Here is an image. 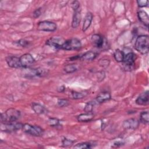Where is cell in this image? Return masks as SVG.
I'll use <instances>...</instances> for the list:
<instances>
[{"mask_svg": "<svg viewBox=\"0 0 149 149\" xmlns=\"http://www.w3.org/2000/svg\"><path fill=\"white\" fill-rule=\"evenodd\" d=\"M20 112L13 108L8 109L1 115V121L3 123L16 122L20 118Z\"/></svg>", "mask_w": 149, "mask_h": 149, "instance_id": "6da1fadb", "label": "cell"}, {"mask_svg": "<svg viewBox=\"0 0 149 149\" xmlns=\"http://www.w3.org/2000/svg\"><path fill=\"white\" fill-rule=\"evenodd\" d=\"M134 48L141 54H146L149 51V37L148 35H140L136 40Z\"/></svg>", "mask_w": 149, "mask_h": 149, "instance_id": "7a4b0ae2", "label": "cell"}, {"mask_svg": "<svg viewBox=\"0 0 149 149\" xmlns=\"http://www.w3.org/2000/svg\"><path fill=\"white\" fill-rule=\"evenodd\" d=\"M22 130L26 133L36 137L41 136L44 134V130L40 126L28 123L23 124Z\"/></svg>", "mask_w": 149, "mask_h": 149, "instance_id": "3957f363", "label": "cell"}, {"mask_svg": "<svg viewBox=\"0 0 149 149\" xmlns=\"http://www.w3.org/2000/svg\"><path fill=\"white\" fill-rule=\"evenodd\" d=\"M81 47V43L80 41L77 38H74L65 41L61 47V49L66 51L77 50L80 49Z\"/></svg>", "mask_w": 149, "mask_h": 149, "instance_id": "277c9868", "label": "cell"}, {"mask_svg": "<svg viewBox=\"0 0 149 149\" xmlns=\"http://www.w3.org/2000/svg\"><path fill=\"white\" fill-rule=\"evenodd\" d=\"M57 29V25L55 23L48 20H44L38 22L37 29L42 31H55Z\"/></svg>", "mask_w": 149, "mask_h": 149, "instance_id": "5b68a950", "label": "cell"}, {"mask_svg": "<svg viewBox=\"0 0 149 149\" xmlns=\"http://www.w3.org/2000/svg\"><path fill=\"white\" fill-rule=\"evenodd\" d=\"M23 124L19 122H13L8 123H1V130L5 132H13L22 129Z\"/></svg>", "mask_w": 149, "mask_h": 149, "instance_id": "8992f818", "label": "cell"}, {"mask_svg": "<svg viewBox=\"0 0 149 149\" xmlns=\"http://www.w3.org/2000/svg\"><path fill=\"white\" fill-rule=\"evenodd\" d=\"M136 54L132 52H130L126 55H125L124 59L122 63H123V66L129 70L132 69V68L134 66L135 60H136Z\"/></svg>", "mask_w": 149, "mask_h": 149, "instance_id": "52a82bcc", "label": "cell"}, {"mask_svg": "<svg viewBox=\"0 0 149 149\" xmlns=\"http://www.w3.org/2000/svg\"><path fill=\"white\" fill-rule=\"evenodd\" d=\"M20 61L22 66L23 68H28L35 62L34 58L29 53H26L22 55L20 57Z\"/></svg>", "mask_w": 149, "mask_h": 149, "instance_id": "ba28073f", "label": "cell"}, {"mask_svg": "<svg viewBox=\"0 0 149 149\" xmlns=\"http://www.w3.org/2000/svg\"><path fill=\"white\" fill-rule=\"evenodd\" d=\"M65 40L59 37H51L46 41L45 44L55 49H61V47Z\"/></svg>", "mask_w": 149, "mask_h": 149, "instance_id": "9c48e42d", "label": "cell"}, {"mask_svg": "<svg viewBox=\"0 0 149 149\" xmlns=\"http://www.w3.org/2000/svg\"><path fill=\"white\" fill-rule=\"evenodd\" d=\"M6 62L8 65L12 68H22L20 58L16 56H8L6 58Z\"/></svg>", "mask_w": 149, "mask_h": 149, "instance_id": "30bf717a", "label": "cell"}, {"mask_svg": "<svg viewBox=\"0 0 149 149\" xmlns=\"http://www.w3.org/2000/svg\"><path fill=\"white\" fill-rule=\"evenodd\" d=\"M139 125V121L134 118H130L124 120L123 127L125 129H136Z\"/></svg>", "mask_w": 149, "mask_h": 149, "instance_id": "8fae6325", "label": "cell"}, {"mask_svg": "<svg viewBox=\"0 0 149 149\" xmlns=\"http://www.w3.org/2000/svg\"><path fill=\"white\" fill-rule=\"evenodd\" d=\"M91 41L93 45L98 48H101L104 44V37L98 34H94L91 37Z\"/></svg>", "mask_w": 149, "mask_h": 149, "instance_id": "7c38bea8", "label": "cell"}, {"mask_svg": "<svg viewBox=\"0 0 149 149\" xmlns=\"http://www.w3.org/2000/svg\"><path fill=\"white\" fill-rule=\"evenodd\" d=\"M136 103L139 105H147L149 103L148 91H146L140 94L137 98Z\"/></svg>", "mask_w": 149, "mask_h": 149, "instance_id": "4fadbf2b", "label": "cell"}, {"mask_svg": "<svg viewBox=\"0 0 149 149\" xmlns=\"http://www.w3.org/2000/svg\"><path fill=\"white\" fill-rule=\"evenodd\" d=\"M81 19V9L80 8L78 10L74 11V13L72 18V27L74 29L77 28L80 24Z\"/></svg>", "mask_w": 149, "mask_h": 149, "instance_id": "5bb4252c", "label": "cell"}, {"mask_svg": "<svg viewBox=\"0 0 149 149\" xmlns=\"http://www.w3.org/2000/svg\"><path fill=\"white\" fill-rule=\"evenodd\" d=\"M93 19V14L90 12H87L84 17V21H83V24L82 27L83 31H86L90 27L92 23Z\"/></svg>", "mask_w": 149, "mask_h": 149, "instance_id": "9a60e30c", "label": "cell"}, {"mask_svg": "<svg viewBox=\"0 0 149 149\" xmlns=\"http://www.w3.org/2000/svg\"><path fill=\"white\" fill-rule=\"evenodd\" d=\"M137 17L139 20L146 27H148L149 24V17L148 14L143 10H140L137 12Z\"/></svg>", "mask_w": 149, "mask_h": 149, "instance_id": "2e32d148", "label": "cell"}, {"mask_svg": "<svg viewBox=\"0 0 149 149\" xmlns=\"http://www.w3.org/2000/svg\"><path fill=\"white\" fill-rule=\"evenodd\" d=\"M94 117V114L92 112H85L84 113H81L79 115H78L76 118L79 122H87L93 120Z\"/></svg>", "mask_w": 149, "mask_h": 149, "instance_id": "e0dca14e", "label": "cell"}, {"mask_svg": "<svg viewBox=\"0 0 149 149\" xmlns=\"http://www.w3.org/2000/svg\"><path fill=\"white\" fill-rule=\"evenodd\" d=\"M111 94L108 92V91H103L100 93L96 97V102L99 103V104H101L104 102L105 101H108L111 99Z\"/></svg>", "mask_w": 149, "mask_h": 149, "instance_id": "ac0fdd59", "label": "cell"}, {"mask_svg": "<svg viewBox=\"0 0 149 149\" xmlns=\"http://www.w3.org/2000/svg\"><path fill=\"white\" fill-rule=\"evenodd\" d=\"M31 108L37 114H43L46 112V109L41 104L37 102H32Z\"/></svg>", "mask_w": 149, "mask_h": 149, "instance_id": "d6986e66", "label": "cell"}, {"mask_svg": "<svg viewBox=\"0 0 149 149\" xmlns=\"http://www.w3.org/2000/svg\"><path fill=\"white\" fill-rule=\"evenodd\" d=\"M97 57V54L92 51H88L81 55L80 59L83 61H91Z\"/></svg>", "mask_w": 149, "mask_h": 149, "instance_id": "ffe728a7", "label": "cell"}, {"mask_svg": "<svg viewBox=\"0 0 149 149\" xmlns=\"http://www.w3.org/2000/svg\"><path fill=\"white\" fill-rule=\"evenodd\" d=\"M95 144H94V142H90V141H87V142H82L78 143L76 144L73 148H77V149H86V148H92L95 146Z\"/></svg>", "mask_w": 149, "mask_h": 149, "instance_id": "44dd1931", "label": "cell"}, {"mask_svg": "<svg viewBox=\"0 0 149 149\" xmlns=\"http://www.w3.org/2000/svg\"><path fill=\"white\" fill-rule=\"evenodd\" d=\"M125 55V54L123 52V51H122L119 49H117L115 51V52L113 53V57L117 62H122L124 59Z\"/></svg>", "mask_w": 149, "mask_h": 149, "instance_id": "7402d4cb", "label": "cell"}, {"mask_svg": "<svg viewBox=\"0 0 149 149\" xmlns=\"http://www.w3.org/2000/svg\"><path fill=\"white\" fill-rule=\"evenodd\" d=\"M140 120L144 124H147L149 122L148 111H143L140 115Z\"/></svg>", "mask_w": 149, "mask_h": 149, "instance_id": "603a6c76", "label": "cell"}, {"mask_svg": "<svg viewBox=\"0 0 149 149\" xmlns=\"http://www.w3.org/2000/svg\"><path fill=\"white\" fill-rule=\"evenodd\" d=\"M48 124L51 127H58L61 126L60 120L55 118H49L47 120Z\"/></svg>", "mask_w": 149, "mask_h": 149, "instance_id": "cb8c5ba5", "label": "cell"}, {"mask_svg": "<svg viewBox=\"0 0 149 149\" xmlns=\"http://www.w3.org/2000/svg\"><path fill=\"white\" fill-rule=\"evenodd\" d=\"M64 71L67 73H72L77 70V68L76 65L69 64L66 65L63 68Z\"/></svg>", "mask_w": 149, "mask_h": 149, "instance_id": "d4e9b609", "label": "cell"}, {"mask_svg": "<svg viewBox=\"0 0 149 149\" xmlns=\"http://www.w3.org/2000/svg\"><path fill=\"white\" fill-rule=\"evenodd\" d=\"M86 94L84 93L78 92V91H73L72 92V97L73 99H76V100L81 99V98H84V97H86Z\"/></svg>", "mask_w": 149, "mask_h": 149, "instance_id": "484cf974", "label": "cell"}, {"mask_svg": "<svg viewBox=\"0 0 149 149\" xmlns=\"http://www.w3.org/2000/svg\"><path fill=\"white\" fill-rule=\"evenodd\" d=\"M95 102H93V101H89L88 102L84 108V111L85 112H91L93 111V107L94 106Z\"/></svg>", "mask_w": 149, "mask_h": 149, "instance_id": "4316f807", "label": "cell"}, {"mask_svg": "<svg viewBox=\"0 0 149 149\" xmlns=\"http://www.w3.org/2000/svg\"><path fill=\"white\" fill-rule=\"evenodd\" d=\"M57 104L60 107H66L69 105V101L67 99L59 98L58 100Z\"/></svg>", "mask_w": 149, "mask_h": 149, "instance_id": "83f0119b", "label": "cell"}, {"mask_svg": "<svg viewBox=\"0 0 149 149\" xmlns=\"http://www.w3.org/2000/svg\"><path fill=\"white\" fill-rule=\"evenodd\" d=\"M74 143V141L73 140H70V139H68L66 137H64L62 140V145L64 146V147H69V146H72L73 143Z\"/></svg>", "mask_w": 149, "mask_h": 149, "instance_id": "f1b7e54d", "label": "cell"}, {"mask_svg": "<svg viewBox=\"0 0 149 149\" xmlns=\"http://www.w3.org/2000/svg\"><path fill=\"white\" fill-rule=\"evenodd\" d=\"M98 63L101 66H102L104 68H107L109 65L110 61L109 59H102L99 61Z\"/></svg>", "mask_w": 149, "mask_h": 149, "instance_id": "f546056e", "label": "cell"}, {"mask_svg": "<svg viewBox=\"0 0 149 149\" xmlns=\"http://www.w3.org/2000/svg\"><path fill=\"white\" fill-rule=\"evenodd\" d=\"M17 43L20 45V46H22V47H28L30 45V42L24 40V39H21L20 40H19Z\"/></svg>", "mask_w": 149, "mask_h": 149, "instance_id": "4dcf8cb0", "label": "cell"}, {"mask_svg": "<svg viewBox=\"0 0 149 149\" xmlns=\"http://www.w3.org/2000/svg\"><path fill=\"white\" fill-rule=\"evenodd\" d=\"M80 2L78 1H73L71 3V7L74 11L80 9Z\"/></svg>", "mask_w": 149, "mask_h": 149, "instance_id": "1f68e13d", "label": "cell"}, {"mask_svg": "<svg viewBox=\"0 0 149 149\" xmlns=\"http://www.w3.org/2000/svg\"><path fill=\"white\" fill-rule=\"evenodd\" d=\"M137 3L138 6L141 8L147 6L148 5V1L147 0H138L137 1Z\"/></svg>", "mask_w": 149, "mask_h": 149, "instance_id": "d6a6232c", "label": "cell"}, {"mask_svg": "<svg viewBox=\"0 0 149 149\" xmlns=\"http://www.w3.org/2000/svg\"><path fill=\"white\" fill-rule=\"evenodd\" d=\"M41 15V9L40 8L36 9L33 13V17L34 18L38 17Z\"/></svg>", "mask_w": 149, "mask_h": 149, "instance_id": "836d02e7", "label": "cell"}, {"mask_svg": "<svg viewBox=\"0 0 149 149\" xmlns=\"http://www.w3.org/2000/svg\"><path fill=\"white\" fill-rule=\"evenodd\" d=\"M105 72L104 71H101L98 73V79L100 80V81L103 80L105 77Z\"/></svg>", "mask_w": 149, "mask_h": 149, "instance_id": "e575fe53", "label": "cell"}, {"mask_svg": "<svg viewBox=\"0 0 149 149\" xmlns=\"http://www.w3.org/2000/svg\"><path fill=\"white\" fill-rule=\"evenodd\" d=\"M65 89V86H62L59 88H58V90L59 92H63V91H64Z\"/></svg>", "mask_w": 149, "mask_h": 149, "instance_id": "d590c367", "label": "cell"}]
</instances>
